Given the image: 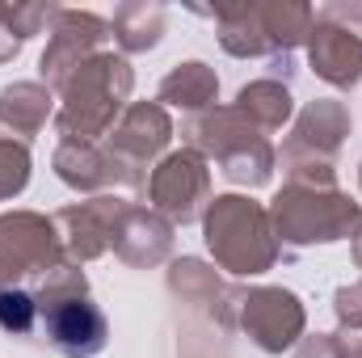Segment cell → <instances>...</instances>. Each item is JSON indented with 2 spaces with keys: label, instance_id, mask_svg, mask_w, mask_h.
I'll return each mask as SVG.
<instances>
[{
  "label": "cell",
  "instance_id": "1",
  "mask_svg": "<svg viewBox=\"0 0 362 358\" xmlns=\"http://www.w3.org/2000/svg\"><path fill=\"white\" fill-rule=\"evenodd\" d=\"M181 139L198 156L215 161L219 173L232 181V185L262 190L274 178L278 152L270 148L266 131H257L236 105H211L202 114H189L181 122Z\"/></svg>",
  "mask_w": 362,
  "mask_h": 358
},
{
  "label": "cell",
  "instance_id": "2",
  "mask_svg": "<svg viewBox=\"0 0 362 358\" xmlns=\"http://www.w3.org/2000/svg\"><path fill=\"white\" fill-rule=\"evenodd\" d=\"M135 89V72L127 64V55L114 51H97L85 59L68 85L59 89V110H55V131L64 139H81V144H97L101 135L114 131L118 110L127 105V97Z\"/></svg>",
  "mask_w": 362,
  "mask_h": 358
},
{
  "label": "cell",
  "instance_id": "3",
  "mask_svg": "<svg viewBox=\"0 0 362 358\" xmlns=\"http://www.w3.org/2000/svg\"><path fill=\"white\" fill-rule=\"evenodd\" d=\"M206 13L219 21V47L236 59L295 55V47L308 42L316 21V8L303 0H236Z\"/></svg>",
  "mask_w": 362,
  "mask_h": 358
},
{
  "label": "cell",
  "instance_id": "4",
  "mask_svg": "<svg viewBox=\"0 0 362 358\" xmlns=\"http://www.w3.org/2000/svg\"><path fill=\"white\" fill-rule=\"evenodd\" d=\"M202 241L215 258V266L236 274V278H253L274 270L282 258L278 236H274L270 211L245 194H219L211 198L206 215H202Z\"/></svg>",
  "mask_w": 362,
  "mask_h": 358
},
{
  "label": "cell",
  "instance_id": "5",
  "mask_svg": "<svg viewBox=\"0 0 362 358\" xmlns=\"http://www.w3.org/2000/svg\"><path fill=\"white\" fill-rule=\"evenodd\" d=\"M266 211H270L282 253H299L308 245L354 241V232L362 228V202H354L341 190H320V185L286 181Z\"/></svg>",
  "mask_w": 362,
  "mask_h": 358
},
{
  "label": "cell",
  "instance_id": "6",
  "mask_svg": "<svg viewBox=\"0 0 362 358\" xmlns=\"http://www.w3.org/2000/svg\"><path fill=\"white\" fill-rule=\"evenodd\" d=\"M223 333H249V342L266 354L295 350V342L308 329V312L295 291L286 287H228L223 299Z\"/></svg>",
  "mask_w": 362,
  "mask_h": 358
},
{
  "label": "cell",
  "instance_id": "7",
  "mask_svg": "<svg viewBox=\"0 0 362 358\" xmlns=\"http://www.w3.org/2000/svg\"><path fill=\"white\" fill-rule=\"evenodd\" d=\"M308 64L333 89H354L362 81V4L333 0L316 8L308 34Z\"/></svg>",
  "mask_w": 362,
  "mask_h": 358
},
{
  "label": "cell",
  "instance_id": "8",
  "mask_svg": "<svg viewBox=\"0 0 362 358\" xmlns=\"http://www.w3.org/2000/svg\"><path fill=\"white\" fill-rule=\"evenodd\" d=\"M68 262L55 219L38 211H4L0 215V291L21 287L25 278H47Z\"/></svg>",
  "mask_w": 362,
  "mask_h": 358
},
{
  "label": "cell",
  "instance_id": "9",
  "mask_svg": "<svg viewBox=\"0 0 362 358\" xmlns=\"http://www.w3.org/2000/svg\"><path fill=\"white\" fill-rule=\"evenodd\" d=\"M173 139V118L160 101H135L122 110V118L110 131L105 152L118 165V185L122 190H148V165L160 161V152Z\"/></svg>",
  "mask_w": 362,
  "mask_h": 358
},
{
  "label": "cell",
  "instance_id": "10",
  "mask_svg": "<svg viewBox=\"0 0 362 358\" xmlns=\"http://www.w3.org/2000/svg\"><path fill=\"white\" fill-rule=\"evenodd\" d=\"M148 198L152 211H160L173 228L198 224L211 207V161L198 156L194 148H177L156 161L148 173Z\"/></svg>",
  "mask_w": 362,
  "mask_h": 358
},
{
  "label": "cell",
  "instance_id": "11",
  "mask_svg": "<svg viewBox=\"0 0 362 358\" xmlns=\"http://www.w3.org/2000/svg\"><path fill=\"white\" fill-rule=\"evenodd\" d=\"M354 118H350V105L337 101V97H316L299 110L291 135L282 139L278 148V161L282 169H308V165H333L346 135H350Z\"/></svg>",
  "mask_w": 362,
  "mask_h": 358
},
{
  "label": "cell",
  "instance_id": "12",
  "mask_svg": "<svg viewBox=\"0 0 362 358\" xmlns=\"http://www.w3.org/2000/svg\"><path fill=\"white\" fill-rule=\"evenodd\" d=\"M105 38H114L105 17L85 13V8H59L55 21H51L47 51H42V59H38V81L51 93H59L68 85V76H72L85 59H93V55L101 51Z\"/></svg>",
  "mask_w": 362,
  "mask_h": 358
},
{
  "label": "cell",
  "instance_id": "13",
  "mask_svg": "<svg viewBox=\"0 0 362 358\" xmlns=\"http://www.w3.org/2000/svg\"><path fill=\"white\" fill-rule=\"evenodd\" d=\"M38 333L55 354L93 358L110 342V321L89 295H72V299H59L38 312Z\"/></svg>",
  "mask_w": 362,
  "mask_h": 358
},
{
  "label": "cell",
  "instance_id": "14",
  "mask_svg": "<svg viewBox=\"0 0 362 358\" xmlns=\"http://www.w3.org/2000/svg\"><path fill=\"white\" fill-rule=\"evenodd\" d=\"M122 211H127V198L118 194H97L89 202H68L64 211H55L51 219L59 228L64 253L72 262H97L101 253H110Z\"/></svg>",
  "mask_w": 362,
  "mask_h": 358
},
{
  "label": "cell",
  "instance_id": "15",
  "mask_svg": "<svg viewBox=\"0 0 362 358\" xmlns=\"http://www.w3.org/2000/svg\"><path fill=\"white\" fill-rule=\"evenodd\" d=\"M110 249L127 266L152 270L173 258V224L160 211L144 207V202H127V211H122V219L114 228V245Z\"/></svg>",
  "mask_w": 362,
  "mask_h": 358
},
{
  "label": "cell",
  "instance_id": "16",
  "mask_svg": "<svg viewBox=\"0 0 362 358\" xmlns=\"http://www.w3.org/2000/svg\"><path fill=\"white\" fill-rule=\"evenodd\" d=\"M51 118V89L42 81H17L0 89V139H17L30 148V139Z\"/></svg>",
  "mask_w": 362,
  "mask_h": 358
},
{
  "label": "cell",
  "instance_id": "17",
  "mask_svg": "<svg viewBox=\"0 0 362 358\" xmlns=\"http://www.w3.org/2000/svg\"><path fill=\"white\" fill-rule=\"evenodd\" d=\"M55 178L81 194H97L118 185V165L101 144H81V139H59L55 148Z\"/></svg>",
  "mask_w": 362,
  "mask_h": 358
},
{
  "label": "cell",
  "instance_id": "18",
  "mask_svg": "<svg viewBox=\"0 0 362 358\" xmlns=\"http://www.w3.org/2000/svg\"><path fill=\"white\" fill-rule=\"evenodd\" d=\"M165 282H169V291H173L177 304H189V308L206 312L215 325L223 321L228 282L206 266V262H198V258H177V262L169 266V274H165Z\"/></svg>",
  "mask_w": 362,
  "mask_h": 358
},
{
  "label": "cell",
  "instance_id": "19",
  "mask_svg": "<svg viewBox=\"0 0 362 358\" xmlns=\"http://www.w3.org/2000/svg\"><path fill=\"white\" fill-rule=\"evenodd\" d=\"M215 97H219V76H215V68H206L202 59H185V64H177V68L160 81V93H156L160 105H177V110H185V114L211 110Z\"/></svg>",
  "mask_w": 362,
  "mask_h": 358
},
{
  "label": "cell",
  "instance_id": "20",
  "mask_svg": "<svg viewBox=\"0 0 362 358\" xmlns=\"http://www.w3.org/2000/svg\"><path fill=\"white\" fill-rule=\"evenodd\" d=\"M110 34H114V42L127 55L152 51L165 38V4H156V0H127V4H118L114 21H110Z\"/></svg>",
  "mask_w": 362,
  "mask_h": 358
},
{
  "label": "cell",
  "instance_id": "21",
  "mask_svg": "<svg viewBox=\"0 0 362 358\" xmlns=\"http://www.w3.org/2000/svg\"><path fill=\"white\" fill-rule=\"evenodd\" d=\"M236 110L257 127V131H278L291 114H295V97H291V85L282 81H249L245 89L236 93Z\"/></svg>",
  "mask_w": 362,
  "mask_h": 358
},
{
  "label": "cell",
  "instance_id": "22",
  "mask_svg": "<svg viewBox=\"0 0 362 358\" xmlns=\"http://www.w3.org/2000/svg\"><path fill=\"white\" fill-rule=\"evenodd\" d=\"M55 13L59 4H47V0H25V4L0 0V64H8L42 25H51Z\"/></svg>",
  "mask_w": 362,
  "mask_h": 358
},
{
  "label": "cell",
  "instance_id": "23",
  "mask_svg": "<svg viewBox=\"0 0 362 358\" xmlns=\"http://www.w3.org/2000/svg\"><path fill=\"white\" fill-rule=\"evenodd\" d=\"M0 329L8 337H30L38 329V299L25 287H8L0 291Z\"/></svg>",
  "mask_w": 362,
  "mask_h": 358
},
{
  "label": "cell",
  "instance_id": "24",
  "mask_svg": "<svg viewBox=\"0 0 362 358\" xmlns=\"http://www.w3.org/2000/svg\"><path fill=\"white\" fill-rule=\"evenodd\" d=\"M30 185V148L17 139H0V202L17 198Z\"/></svg>",
  "mask_w": 362,
  "mask_h": 358
},
{
  "label": "cell",
  "instance_id": "25",
  "mask_svg": "<svg viewBox=\"0 0 362 358\" xmlns=\"http://www.w3.org/2000/svg\"><path fill=\"white\" fill-rule=\"evenodd\" d=\"M333 312H337V321H341V333H362V282L337 287Z\"/></svg>",
  "mask_w": 362,
  "mask_h": 358
},
{
  "label": "cell",
  "instance_id": "26",
  "mask_svg": "<svg viewBox=\"0 0 362 358\" xmlns=\"http://www.w3.org/2000/svg\"><path fill=\"white\" fill-rule=\"evenodd\" d=\"M291 358H346L341 333H303V337L295 342Z\"/></svg>",
  "mask_w": 362,
  "mask_h": 358
},
{
  "label": "cell",
  "instance_id": "27",
  "mask_svg": "<svg viewBox=\"0 0 362 358\" xmlns=\"http://www.w3.org/2000/svg\"><path fill=\"white\" fill-rule=\"evenodd\" d=\"M341 346H346V358H362V333H341Z\"/></svg>",
  "mask_w": 362,
  "mask_h": 358
},
{
  "label": "cell",
  "instance_id": "28",
  "mask_svg": "<svg viewBox=\"0 0 362 358\" xmlns=\"http://www.w3.org/2000/svg\"><path fill=\"white\" fill-rule=\"evenodd\" d=\"M354 266L362 270V228L354 232Z\"/></svg>",
  "mask_w": 362,
  "mask_h": 358
},
{
  "label": "cell",
  "instance_id": "29",
  "mask_svg": "<svg viewBox=\"0 0 362 358\" xmlns=\"http://www.w3.org/2000/svg\"><path fill=\"white\" fill-rule=\"evenodd\" d=\"M358 185H362V165H358Z\"/></svg>",
  "mask_w": 362,
  "mask_h": 358
}]
</instances>
